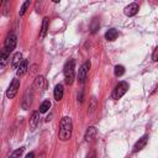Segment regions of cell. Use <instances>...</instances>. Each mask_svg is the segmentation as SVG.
<instances>
[{
	"instance_id": "3",
	"label": "cell",
	"mask_w": 158,
	"mask_h": 158,
	"mask_svg": "<svg viewBox=\"0 0 158 158\" xmlns=\"http://www.w3.org/2000/svg\"><path fill=\"white\" fill-rule=\"evenodd\" d=\"M127 90H128V83H127V81H120V83L115 86L111 98H112L114 100H118L120 98H122V96L126 94Z\"/></svg>"
},
{
	"instance_id": "21",
	"label": "cell",
	"mask_w": 158,
	"mask_h": 158,
	"mask_svg": "<svg viewBox=\"0 0 158 158\" xmlns=\"http://www.w3.org/2000/svg\"><path fill=\"white\" fill-rule=\"evenodd\" d=\"M9 54H10V53H7L5 49L1 52V67H4V65H5V63H6L7 58H9Z\"/></svg>"
},
{
	"instance_id": "14",
	"label": "cell",
	"mask_w": 158,
	"mask_h": 158,
	"mask_svg": "<svg viewBox=\"0 0 158 158\" xmlns=\"http://www.w3.org/2000/svg\"><path fill=\"white\" fill-rule=\"evenodd\" d=\"M63 93H64L63 85H62V84H57L56 88H54V99H56L57 101H59V100L63 98Z\"/></svg>"
},
{
	"instance_id": "22",
	"label": "cell",
	"mask_w": 158,
	"mask_h": 158,
	"mask_svg": "<svg viewBox=\"0 0 158 158\" xmlns=\"http://www.w3.org/2000/svg\"><path fill=\"white\" fill-rule=\"evenodd\" d=\"M30 0H26L23 4H22V6H21V10H20V16H22L25 12H26V10H27V7L30 6Z\"/></svg>"
},
{
	"instance_id": "20",
	"label": "cell",
	"mask_w": 158,
	"mask_h": 158,
	"mask_svg": "<svg viewBox=\"0 0 158 158\" xmlns=\"http://www.w3.org/2000/svg\"><path fill=\"white\" fill-rule=\"evenodd\" d=\"M114 72H115V75H116V77H121V75H123V73H125V67H123V65H116Z\"/></svg>"
},
{
	"instance_id": "7",
	"label": "cell",
	"mask_w": 158,
	"mask_h": 158,
	"mask_svg": "<svg viewBox=\"0 0 158 158\" xmlns=\"http://www.w3.org/2000/svg\"><path fill=\"white\" fill-rule=\"evenodd\" d=\"M147 141H148V135H144V136H142L141 138H138V141L135 143V146H133V153H137V152H139L142 148H144V146L147 144Z\"/></svg>"
},
{
	"instance_id": "25",
	"label": "cell",
	"mask_w": 158,
	"mask_h": 158,
	"mask_svg": "<svg viewBox=\"0 0 158 158\" xmlns=\"http://www.w3.org/2000/svg\"><path fill=\"white\" fill-rule=\"evenodd\" d=\"M33 156H35V154H33V153H28V154H27V156H26V158H32V157H33Z\"/></svg>"
},
{
	"instance_id": "13",
	"label": "cell",
	"mask_w": 158,
	"mask_h": 158,
	"mask_svg": "<svg viewBox=\"0 0 158 158\" xmlns=\"http://www.w3.org/2000/svg\"><path fill=\"white\" fill-rule=\"evenodd\" d=\"M33 88L37 89V90H43L44 89V78L42 75L37 77L35 79V83H33Z\"/></svg>"
},
{
	"instance_id": "9",
	"label": "cell",
	"mask_w": 158,
	"mask_h": 158,
	"mask_svg": "<svg viewBox=\"0 0 158 158\" xmlns=\"http://www.w3.org/2000/svg\"><path fill=\"white\" fill-rule=\"evenodd\" d=\"M95 137H96V128H95L94 126L88 127V130H86V132H85V136H84L85 141H86V142H91Z\"/></svg>"
},
{
	"instance_id": "6",
	"label": "cell",
	"mask_w": 158,
	"mask_h": 158,
	"mask_svg": "<svg viewBox=\"0 0 158 158\" xmlns=\"http://www.w3.org/2000/svg\"><path fill=\"white\" fill-rule=\"evenodd\" d=\"M16 41H17V38H16L15 33H9L6 40H5V43H4V49L7 53H10L16 47Z\"/></svg>"
},
{
	"instance_id": "8",
	"label": "cell",
	"mask_w": 158,
	"mask_h": 158,
	"mask_svg": "<svg viewBox=\"0 0 158 158\" xmlns=\"http://www.w3.org/2000/svg\"><path fill=\"white\" fill-rule=\"evenodd\" d=\"M123 12H125V15H126V16H128V17L135 16V15L138 12V4H136V2L130 4L128 6H126V7H125Z\"/></svg>"
},
{
	"instance_id": "11",
	"label": "cell",
	"mask_w": 158,
	"mask_h": 158,
	"mask_svg": "<svg viewBox=\"0 0 158 158\" xmlns=\"http://www.w3.org/2000/svg\"><path fill=\"white\" fill-rule=\"evenodd\" d=\"M22 60H23V59H22V54H21L20 52L15 53L14 57H12V59H11V65H12V68H17V67L21 64Z\"/></svg>"
},
{
	"instance_id": "4",
	"label": "cell",
	"mask_w": 158,
	"mask_h": 158,
	"mask_svg": "<svg viewBox=\"0 0 158 158\" xmlns=\"http://www.w3.org/2000/svg\"><path fill=\"white\" fill-rule=\"evenodd\" d=\"M19 88H20V79H17V78L12 79V81L10 83V85H9L7 90H6V96H7V99H14L15 95L17 94Z\"/></svg>"
},
{
	"instance_id": "15",
	"label": "cell",
	"mask_w": 158,
	"mask_h": 158,
	"mask_svg": "<svg viewBox=\"0 0 158 158\" xmlns=\"http://www.w3.org/2000/svg\"><path fill=\"white\" fill-rule=\"evenodd\" d=\"M117 36H118V32H117V30H115V28H110V30L105 33V38H106L107 41H114V40L117 38Z\"/></svg>"
},
{
	"instance_id": "10",
	"label": "cell",
	"mask_w": 158,
	"mask_h": 158,
	"mask_svg": "<svg viewBox=\"0 0 158 158\" xmlns=\"http://www.w3.org/2000/svg\"><path fill=\"white\" fill-rule=\"evenodd\" d=\"M38 121H40V111H33V112H32V116H31V118H30V126H31L32 130L36 128Z\"/></svg>"
},
{
	"instance_id": "23",
	"label": "cell",
	"mask_w": 158,
	"mask_h": 158,
	"mask_svg": "<svg viewBox=\"0 0 158 158\" xmlns=\"http://www.w3.org/2000/svg\"><path fill=\"white\" fill-rule=\"evenodd\" d=\"M22 152H23V148H19V149H16L15 152L11 153V157H20L22 154Z\"/></svg>"
},
{
	"instance_id": "17",
	"label": "cell",
	"mask_w": 158,
	"mask_h": 158,
	"mask_svg": "<svg viewBox=\"0 0 158 158\" xmlns=\"http://www.w3.org/2000/svg\"><path fill=\"white\" fill-rule=\"evenodd\" d=\"M99 27H100V22H99V20L96 17H94L91 20V22H90V31H91V33H95L99 30Z\"/></svg>"
},
{
	"instance_id": "26",
	"label": "cell",
	"mask_w": 158,
	"mask_h": 158,
	"mask_svg": "<svg viewBox=\"0 0 158 158\" xmlns=\"http://www.w3.org/2000/svg\"><path fill=\"white\" fill-rule=\"evenodd\" d=\"M53 2H59V0H52Z\"/></svg>"
},
{
	"instance_id": "2",
	"label": "cell",
	"mask_w": 158,
	"mask_h": 158,
	"mask_svg": "<svg viewBox=\"0 0 158 158\" xmlns=\"http://www.w3.org/2000/svg\"><path fill=\"white\" fill-rule=\"evenodd\" d=\"M63 73H64V80H65V83L68 85H72L73 81H74V78H75V74H74V60L73 59L68 60L64 64Z\"/></svg>"
},
{
	"instance_id": "24",
	"label": "cell",
	"mask_w": 158,
	"mask_h": 158,
	"mask_svg": "<svg viewBox=\"0 0 158 158\" xmlns=\"http://www.w3.org/2000/svg\"><path fill=\"white\" fill-rule=\"evenodd\" d=\"M152 59L154 60V62H158V47L153 51V54H152Z\"/></svg>"
},
{
	"instance_id": "16",
	"label": "cell",
	"mask_w": 158,
	"mask_h": 158,
	"mask_svg": "<svg viewBox=\"0 0 158 158\" xmlns=\"http://www.w3.org/2000/svg\"><path fill=\"white\" fill-rule=\"evenodd\" d=\"M47 31H48V19L44 17L43 21H42V27H41V32H40V37L43 38L46 35H47Z\"/></svg>"
},
{
	"instance_id": "18",
	"label": "cell",
	"mask_w": 158,
	"mask_h": 158,
	"mask_svg": "<svg viewBox=\"0 0 158 158\" xmlns=\"http://www.w3.org/2000/svg\"><path fill=\"white\" fill-rule=\"evenodd\" d=\"M31 98H32V95L28 98V93H26V95L23 96V100H22V109L23 110H27L30 107V105H31Z\"/></svg>"
},
{
	"instance_id": "19",
	"label": "cell",
	"mask_w": 158,
	"mask_h": 158,
	"mask_svg": "<svg viewBox=\"0 0 158 158\" xmlns=\"http://www.w3.org/2000/svg\"><path fill=\"white\" fill-rule=\"evenodd\" d=\"M51 107V102L48 101V100H44L42 104H41V106H40V112L41 114H43V112H46V111H48V109Z\"/></svg>"
},
{
	"instance_id": "1",
	"label": "cell",
	"mask_w": 158,
	"mask_h": 158,
	"mask_svg": "<svg viewBox=\"0 0 158 158\" xmlns=\"http://www.w3.org/2000/svg\"><path fill=\"white\" fill-rule=\"evenodd\" d=\"M72 128H73L72 118L69 116L62 117L60 123H59V133H58L59 138L62 141H68L72 136Z\"/></svg>"
},
{
	"instance_id": "27",
	"label": "cell",
	"mask_w": 158,
	"mask_h": 158,
	"mask_svg": "<svg viewBox=\"0 0 158 158\" xmlns=\"http://www.w3.org/2000/svg\"><path fill=\"white\" fill-rule=\"evenodd\" d=\"M4 1H5V0H2V2H4Z\"/></svg>"
},
{
	"instance_id": "5",
	"label": "cell",
	"mask_w": 158,
	"mask_h": 158,
	"mask_svg": "<svg viewBox=\"0 0 158 158\" xmlns=\"http://www.w3.org/2000/svg\"><path fill=\"white\" fill-rule=\"evenodd\" d=\"M90 69V62L86 60L81 64V67L79 68V72H78V81L80 84H84L85 83V79H86V75H88V72Z\"/></svg>"
},
{
	"instance_id": "12",
	"label": "cell",
	"mask_w": 158,
	"mask_h": 158,
	"mask_svg": "<svg viewBox=\"0 0 158 158\" xmlns=\"http://www.w3.org/2000/svg\"><path fill=\"white\" fill-rule=\"evenodd\" d=\"M27 65H28V62L26 60V59H23L22 62H21V64L16 68V74L20 77V75H23L25 73H26V70H27Z\"/></svg>"
}]
</instances>
